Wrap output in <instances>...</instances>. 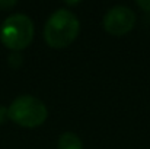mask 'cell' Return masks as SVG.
I'll use <instances>...</instances> for the list:
<instances>
[{"instance_id": "cell-3", "label": "cell", "mask_w": 150, "mask_h": 149, "mask_svg": "<svg viewBox=\"0 0 150 149\" xmlns=\"http://www.w3.org/2000/svg\"><path fill=\"white\" fill-rule=\"evenodd\" d=\"M48 110L41 99L21 95L7 108V117L22 127H37L47 120Z\"/></svg>"}, {"instance_id": "cell-8", "label": "cell", "mask_w": 150, "mask_h": 149, "mask_svg": "<svg viewBox=\"0 0 150 149\" xmlns=\"http://www.w3.org/2000/svg\"><path fill=\"white\" fill-rule=\"evenodd\" d=\"M1 117H7V110H4L3 107H0V123L3 121Z\"/></svg>"}, {"instance_id": "cell-5", "label": "cell", "mask_w": 150, "mask_h": 149, "mask_svg": "<svg viewBox=\"0 0 150 149\" xmlns=\"http://www.w3.org/2000/svg\"><path fill=\"white\" fill-rule=\"evenodd\" d=\"M58 149H83V143L80 140V138L76 133L71 132H64L60 138H58Z\"/></svg>"}, {"instance_id": "cell-6", "label": "cell", "mask_w": 150, "mask_h": 149, "mask_svg": "<svg viewBox=\"0 0 150 149\" xmlns=\"http://www.w3.org/2000/svg\"><path fill=\"white\" fill-rule=\"evenodd\" d=\"M137 4H139L142 9H144L146 12H150V0H139Z\"/></svg>"}, {"instance_id": "cell-2", "label": "cell", "mask_w": 150, "mask_h": 149, "mask_svg": "<svg viewBox=\"0 0 150 149\" xmlns=\"http://www.w3.org/2000/svg\"><path fill=\"white\" fill-rule=\"evenodd\" d=\"M34 38V24L29 16L15 13L4 19L0 28V40L7 48L21 51L26 48Z\"/></svg>"}, {"instance_id": "cell-1", "label": "cell", "mask_w": 150, "mask_h": 149, "mask_svg": "<svg viewBox=\"0 0 150 149\" xmlns=\"http://www.w3.org/2000/svg\"><path fill=\"white\" fill-rule=\"evenodd\" d=\"M80 29L77 16L69 9L55 10L45 24L44 38L52 48H64L70 46Z\"/></svg>"}, {"instance_id": "cell-4", "label": "cell", "mask_w": 150, "mask_h": 149, "mask_svg": "<svg viewBox=\"0 0 150 149\" xmlns=\"http://www.w3.org/2000/svg\"><path fill=\"white\" fill-rule=\"evenodd\" d=\"M136 13L127 6H114L103 16V28L112 35H124L133 29Z\"/></svg>"}, {"instance_id": "cell-7", "label": "cell", "mask_w": 150, "mask_h": 149, "mask_svg": "<svg viewBox=\"0 0 150 149\" xmlns=\"http://www.w3.org/2000/svg\"><path fill=\"white\" fill-rule=\"evenodd\" d=\"M16 4V1H0V7H10Z\"/></svg>"}]
</instances>
